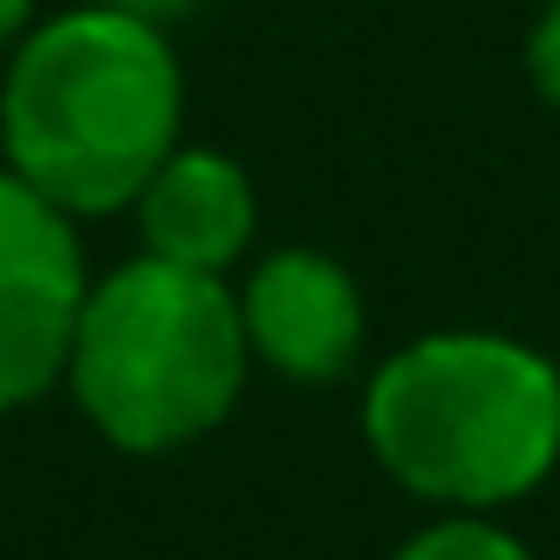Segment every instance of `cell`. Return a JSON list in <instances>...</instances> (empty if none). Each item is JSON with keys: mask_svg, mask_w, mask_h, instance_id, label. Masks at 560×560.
<instances>
[{"mask_svg": "<svg viewBox=\"0 0 560 560\" xmlns=\"http://www.w3.org/2000/svg\"><path fill=\"white\" fill-rule=\"evenodd\" d=\"M362 440L440 511L518 504L560 462V370L511 334H419L362 390Z\"/></svg>", "mask_w": 560, "mask_h": 560, "instance_id": "cell-2", "label": "cell"}, {"mask_svg": "<svg viewBox=\"0 0 560 560\" xmlns=\"http://www.w3.org/2000/svg\"><path fill=\"white\" fill-rule=\"evenodd\" d=\"M136 228H142V256L228 277L256 242V185L234 156L178 142L150 171V185L136 191Z\"/></svg>", "mask_w": 560, "mask_h": 560, "instance_id": "cell-6", "label": "cell"}, {"mask_svg": "<svg viewBox=\"0 0 560 560\" xmlns=\"http://www.w3.org/2000/svg\"><path fill=\"white\" fill-rule=\"evenodd\" d=\"M107 8L136 14V22H156V28H171V22H191V14H199L206 0H107Z\"/></svg>", "mask_w": 560, "mask_h": 560, "instance_id": "cell-9", "label": "cell"}, {"mask_svg": "<svg viewBox=\"0 0 560 560\" xmlns=\"http://www.w3.org/2000/svg\"><path fill=\"white\" fill-rule=\"evenodd\" d=\"M185 71L171 28L85 0L28 28L0 79V156L71 220L136 206L150 171L178 150Z\"/></svg>", "mask_w": 560, "mask_h": 560, "instance_id": "cell-1", "label": "cell"}, {"mask_svg": "<svg viewBox=\"0 0 560 560\" xmlns=\"http://www.w3.org/2000/svg\"><path fill=\"white\" fill-rule=\"evenodd\" d=\"M525 79H533V93L560 107V0H547L533 22V36H525Z\"/></svg>", "mask_w": 560, "mask_h": 560, "instance_id": "cell-8", "label": "cell"}, {"mask_svg": "<svg viewBox=\"0 0 560 560\" xmlns=\"http://www.w3.org/2000/svg\"><path fill=\"white\" fill-rule=\"evenodd\" d=\"M85 284L93 277L71 213L0 164V411H22L65 383Z\"/></svg>", "mask_w": 560, "mask_h": 560, "instance_id": "cell-4", "label": "cell"}, {"mask_svg": "<svg viewBox=\"0 0 560 560\" xmlns=\"http://www.w3.org/2000/svg\"><path fill=\"white\" fill-rule=\"evenodd\" d=\"M28 14H36V0H0V57L28 36Z\"/></svg>", "mask_w": 560, "mask_h": 560, "instance_id": "cell-10", "label": "cell"}, {"mask_svg": "<svg viewBox=\"0 0 560 560\" xmlns=\"http://www.w3.org/2000/svg\"><path fill=\"white\" fill-rule=\"evenodd\" d=\"M390 560H533V547L518 533H504L490 511H440Z\"/></svg>", "mask_w": 560, "mask_h": 560, "instance_id": "cell-7", "label": "cell"}, {"mask_svg": "<svg viewBox=\"0 0 560 560\" xmlns=\"http://www.w3.org/2000/svg\"><path fill=\"white\" fill-rule=\"evenodd\" d=\"M234 284L164 256L93 277L65 355V390L121 454H178L234 419L248 383Z\"/></svg>", "mask_w": 560, "mask_h": 560, "instance_id": "cell-3", "label": "cell"}, {"mask_svg": "<svg viewBox=\"0 0 560 560\" xmlns=\"http://www.w3.org/2000/svg\"><path fill=\"white\" fill-rule=\"evenodd\" d=\"M234 305H242L248 355L291 383H341L362 355V334H370L348 262L319 256V248L262 256L248 284L234 291Z\"/></svg>", "mask_w": 560, "mask_h": 560, "instance_id": "cell-5", "label": "cell"}]
</instances>
